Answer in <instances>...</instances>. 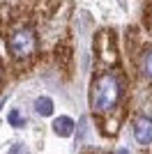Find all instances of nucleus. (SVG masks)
<instances>
[{
  "label": "nucleus",
  "instance_id": "1",
  "mask_svg": "<svg viewBox=\"0 0 152 154\" xmlns=\"http://www.w3.org/2000/svg\"><path fill=\"white\" fill-rule=\"evenodd\" d=\"M118 99H120V81L113 74H101L92 83V90H90V103L95 110H113L118 106Z\"/></svg>",
  "mask_w": 152,
  "mask_h": 154
},
{
  "label": "nucleus",
  "instance_id": "2",
  "mask_svg": "<svg viewBox=\"0 0 152 154\" xmlns=\"http://www.w3.org/2000/svg\"><path fill=\"white\" fill-rule=\"evenodd\" d=\"M35 46H37V37H35V30H30V28H21L7 39V51L16 60L35 53Z\"/></svg>",
  "mask_w": 152,
  "mask_h": 154
},
{
  "label": "nucleus",
  "instance_id": "3",
  "mask_svg": "<svg viewBox=\"0 0 152 154\" xmlns=\"http://www.w3.org/2000/svg\"><path fill=\"white\" fill-rule=\"evenodd\" d=\"M134 138L138 145H152V117L138 115L134 120Z\"/></svg>",
  "mask_w": 152,
  "mask_h": 154
},
{
  "label": "nucleus",
  "instance_id": "4",
  "mask_svg": "<svg viewBox=\"0 0 152 154\" xmlns=\"http://www.w3.org/2000/svg\"><path fill=\"white\" fill-rule=\"evenodd\" d=\"M74 120L67 115H60L53 120V131H55V136H60V138H69L71 134H74Z\"/></svg>",
  "mask_w": 152,
  "mask_h": 154
},
{
  "label": "nucleus",
  "instance_id": "5",
  "mask_svg": "<svg viewBox=\"0 0 152 154\" xmlns=\"http://www.w3.org/2000/svg\"><path fill=\"white\" fill-rule=\"evenodd\" d=\"M35 113L42 115V117L53 115V101H51L49 97H37L35 99Z\"/></svg>",
  "mask_w": 152,
  "mask_h": 154
},
{
  "label": "nucleus",
  "instance_id": "6",
  "mask_svg": "<svg viewBox=\"0 0 152 154\" xmlns=\"http://www.w3.org/2000/svg\"><path fill=\"white\" fill-rule=\"evenodd\" d=\"M7 122L12 124L14 129H19V127H23V124H25V117L21 115L16 108H12V110H9V115H7Z\"/></svg>",
  "mask_w": 152,
  "mask_h": 154
},
{
  "label": "nucleus",
  "instance_id": "7",
  "mask_svg": "<svg viewBox=\"0 0 152 154\" xmlns=\"http://www.w3.org/2000/svg\"><path fill=\"white\" fill-rule=\"evenodd\" d=\"M141 69H143V74H145L147 78H152V51L143 55V64H141Z\"/></svg>",
  "mask_w": 152,
  "mask_h": 154
},
{
  "label": "nucleus",
  "instance_id": "8",
  "mask_svg": "<svg viewBox=\"0 0 152 154\" xmlns=\"http://www.w3.org/2000/svg\"><path fill=\"white\" fill-rule=\"evenodd\" d=\"M9 154H28V147H25L23 143H14L12 149H9Z\"/></svg>",
  "mask_w": 152,
  "mask_h": 154
},
{
  "label": "nucleus",
  "instance_id": "9",
  "mask_svg": "<svg viewBox=\"0 0 152 154\" xmlns=\"http://www.w3.org/2000/svg\"><path fill=\"white\" fill-rule=\"evenodd\" d=\"M115 154H129L127 149H115Z\"/></svg>",
  "mask_w": 152,
  "mask_h": 154
}]
</instances>
